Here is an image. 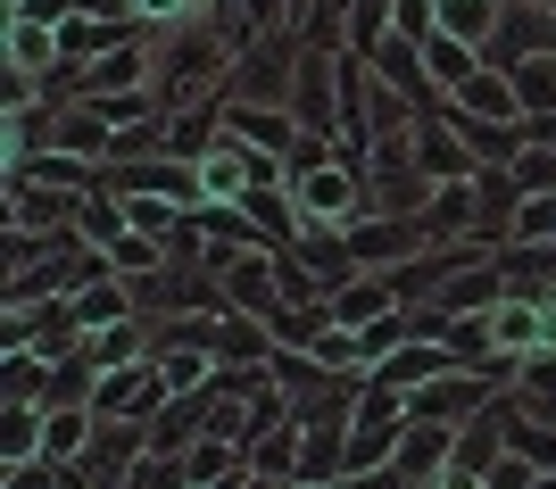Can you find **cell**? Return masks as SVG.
<instances>
[{"label":"cell","mask_w":556,"mask_h":489,"mask_svg":"<svg viewBox=\"0 0 556 489\" xmlns=\"http://www.w3.org/2000/svg\"><path fill=\"white\" fill-rule=\"evenodd\" d=\"M208 257V274L225 282V307H241V316H275L282 307V257L275 249H200Z\"/></svg>","instance_id":"cell-4"},{"label":"cell","mask_w":556,"mask_h":489,"mask_svg":"<svg viewBox=\"0 0 556 489\" xmlns=\"http://www.w3.org/2000/svg\"><path fill=\"white\" fill-rule=\"evenodd\" d=\"M490 349L515 357V365L548 349V316H540V299H515V291H507V299L490 307Z\"/></svg>","instance_id":"cell-14"},{"label":"cell","mask_w":556,"mask_h":489,"mask_svg":"<svg viewBox=\"0 0 556 489\" xmlns=\"http://www.w3.org/2000/svg\"><path fill=\"white\" fill-rule=\"evenodd\" d=\"M75 465H59V456H25V465H0V489H67Z\"/></svg>","instance_id":"cell-40"},{"label":"cell","mask_w":556,"mask_h":489,"mask_svg":"<svg viewBox=\"0 0 556 489\" xmlns=\"http://www.w3.org/2000/svg\"><path fill=\"white\" fill-rule=\"evenodd\" d=\"M457 456V423H424V415H407L399 423V448H391V465L407 473V481H432V473Z\"/></svg>","instance_id":"cell-13"},{"label":"cell","mask_w":556,"mask_h":489,"mask_svg":"<svg viewBox=\"0 0 556 489\" xmlns=\"http://www.w3.org/2000/svg\"><path fill=\"white\" fill-rule=\"evenodd\" d=\"M300 456H307V423L300 415L250 440V473H282V481H300Z\"/></svg>","instance_id":"cell-24"},{"label":"cell","mask_w":556,"mask_h":489,"mask_svg":"<svg viewBox=\"0 0 556 489\" xmlns=\"http://www.w3.org/2000/svg\"><path fill=\"white\" fill-rule=\"evenodd\" d=\"M92 390H100V365L92 357H67V365H50L42 407H92Z\"/></svg>","instance_id":"cell-37"},{"label":"cell","mask_w":556,"mask_h":489,"mask_svg":"<svg viewBox=\"0 0 556 489\" xmlns=\"http://www.w3.org/2000/svg\"><path fill=\"white\" fill-rule=\"evenodd\" d=\"M382 42H391V0H349V9H341V50L374 59Z\"/></svg>","instance_id":"cell-30"},{"label":"cell","mask_w":556,"mask_h":489,"mask_svg":"<svg viewBox=\"0 0 556 489\" xmlns=\"http://www.w3.org/2000/svg\"><path fill=\"white\" fill-rule=\"evenodd\" d=\"M166 398H175L166 365H159V357H134V365H109V373H100L92 415H109V423H159Z\"/></svg>","instance_id":"cell-5"},{"label":"cell","mask_w":556,"mask_h":489,"mask_svg":"<svg viewBox=\"0 0 556 489\" xmlns=\"http://www.w3.org/2000/svg\"><path fill=\"white\" fill-rule=\"evenodd\" d=\"M9 200H0V233H25V241H50L75 224V191H50V183H25V175H0Z\"/></svg>","instance_id":"cell-7"},{"label":"cell","mask_w":556,"mask_h":489,"mask_svg":"<svg viewBox=\"0 0 556 489\" xmlns=\"http://www.w3.org/2000/svg\"><path fill=\"white\" fill-rule=\"evenodd\" d=\"M432 489H490V473H473V465H457V456H448V465L432 473Z\"/></svg>","instance_id":"cell-46"},{"label":"cell","mask_w":556,"mask_h":489,"mask_svg":"<svg viewBox=\"0 0 556 489\" xmlns=\"http://www.w3.org/2000/svg\"><path fill=\"white\" fill-rule=\"evenodd\" d=\"M424 233H432V241H473V183H432V200H424Z\"/></svg>","instance_id":"cell-25"},{"label":"cell","mask_w":556,"mask_h":489,"mask_svg":"<svg viewBox=\"0 0 556 489\" xmlns=\"http://www.w3.org/2000/svg\"><path fill=\"white\" fill-rule=\"evenodd\" d=\"M0 249H9V266H0V307H25V299H75V291H92V282H109V249L100 241H84L67 224V233L50 241H25V233H0Z\"/></svg>","instance_id":"cell-1"},{"label":"cell","mask_w":556,"mask_h":489,"mask_svg":"<svg viewBox=\"0 0 556 489\" xmlns=\"http://www.w3.org/2000/svg\"><path fill=\"white\" fill-rule=\"evenodd\" d=\"M515 75V92H523V117H548L556 108V50H532L523 67H507Z\"/></svg>","instance_id":"cell-36"},{"label":"cell","mask_w":556,"mask_h":489,"mask_svg":"<svg viewBox=\"0 0 556 489\" xmlns=\"http://www.w3.org/2000/svg\"><path fill=\"white\" fill-rule=\"evenodd\" d=\"M92 432H100V415H92V407H50L42 456H59V465H75V456H84V448H92Z\"/></svg>","instance_id":"cell-31"},{"label":"cell","mask_w":556,"mask_h":489,"mask_svg":"<svg viewBox=\"0 0 556 489\" xmlns=\"http://www.w3.org/2000/svg\"><path fill=\"white\" fill-rule=\"evenodd\" d=\"M141 332H150V357H175V349H208L216 316H141Z\"/></svg>","instance_id":"cell-34"},{"label":"cell","mask_w":556,"mask_h":489,"mask_svg":"<svg viewBox=\"0 0 556 489\" xmlns=\"http://www.w3.org/2000/svg\"><path fill=\"white\" fill-rule=\"evenodd\" d=\"M109 191L116 200H184V208H200V175H191L184 158H166V150L109 166Z\"/></svg>","instance_id":"cell-8"},{"label":"cell","mask_w":556,"mask_h":489,"mask_svg":"<svg viewBox=\"0 0 556 489\" xmlns=\"http://www.w3.org/2000/svg\"><path fill=\"white\" fill-rule=\"evenodd\" d=\"M75 324H84V340H92V332H109V324H125V316H141V307H134V291H125V282H92V291H75Z\"/></svg>","instance_id":"cell-26"},{"label":"cell","mask_w":556,"mask_h":489,"mask_svg":"<svg viewBox=\"0 0 556 489\" xmlns=\"http://www.w3.org/2000/svg\"><path fill=\"white\" fill-rule=\"evenodd\" d=\"M141 456H150V423H109L100 415V432H92V448L75 456V473H84L92 489H134Z\"/></svg>","instance_id":"cell-6"},{"label":"cell","mask_w":556,"mask_h":489,"mask_svg":"<svg viewBox=\"0 0 556 489\" xmlns=\"http://www.w3.org/2000/svg\"><path fill=\"white\" fill-rule=\"evenodd\" d=\"M416 166H424V183H473V150H465V133L448 117H416Z\"/></svg>","instance_id":"cell-11"},{"label":"cell","mask_w":556,"mask_h":489,"mask_svg":"<svg viewBox=\"0 0 556 489\" xmlns=\"http://www.w3.org/2000/svg\"><path fill=\"white\" fill-rule=\"evenodd\" d=\"M515 241H556V191L523 200V216H515Z\"/></svg>","instance_id":"cell-43"},{"label":"cell","mask_w":556,"mask_h":489,"mask_svg":"<svg viewBox=\"0 0 556 489\" xmlns=\"http://www.w3.org/2000/svg\"><path fill=\"white\" fill-rule=\"evenodd\" d=\"M416 249H432L424 216H366V224H349V257H357V266H374V274L407 266Z\"/></svg>","instance_id":"cell-9"},{"label":"cell","mask_w":556,"mask_h":489,"mask_svg":"<svg viewBox=\"0 0 556 489\" xmlns=\"http://www.w3.org/2000/svg\"><path fill=\"white\" fill-rule=\"evenodd\" d=\"M391 34L432 42V34H441V0H391Z\"/></svg>","instance_id":"cell-42"},{"label":"cell","mask_w":556,"mask_h":489,"mask_svg":"<svg viewBox=\"0 0 556 489\" xmlns=\"http://www.w3.org/2000/svg\"><path fill=\"white\" fill-rule=\"evenodd\" d=\"M109 266L134 282V274H150V266H166V241H150V233H134V224H125V233L109 241Z\"/></svg>","instance_id":"cell-39"},{"label":"cell","mask_w":556,"mask_h":489,"mask_svg":"<svg viewBox=\"0 0 556 489\" xmlns=\"http://www.w3.org/2000/svg\"><path fill=\"white\" fill-rule=\"evenodd\" d=\"M75 17H134V0H75Z\"/></svg>","instance_id":"cell-47"},{"label":"cell","mask_w":556,"mask_h":489,"mask_svg":"<svg viewBox=\"0 0 556 489\" xmlns=\"http://www.w3.org/2000/svg\"><path fill=\"white\" fill-rule=\"evenodd\" d=\"M515 183H523V200L556 191V150H548V141H523V158H515Z\"/></svg>","instance_id":"cell-41"},{"label":"cell","mask_w":556,"mask_h":489,"mask_svg":"<svg viewBox=\"0 0 556 489\" xmlns=\"http://www.w3.org/2000/svg\"><path fill=\"white\" fill-rule=\"evenodd\" d=\"M532 50H548V9H532V0H507V17H498V34H490L482 67H523Z\"/></svg>","instance_id":"cell-15"},{"label":"cell","mask_w":556,"mask_h":489,"mask_svg":"<svg viewBox=\"0 0 556 489\" xmlns=\"http://www.w3.org/2000/svg\"><path fill=\"white\" fill-rule=\"evenodd\" d=\"M391 448H399V423H357V415H349V473L391 465Z\"/></svg>","instance_id":"cell-38"},{"label":"cell","mask_w":556,"mask_h":489,"mask_svg":"<svg viewBox=\"0 0 556 489\" xmlns=\"http://www.w3.org/2000/svg\"><path fill=\"white\" fill-rule=\"evenodd\" d=\"M225 133H241L250 150H266V158H291V141L307 133L291 108H266V100H225Z\"/></svg>","instance_id":"cell-12"},{"label":"cell","mask_w":556,"mask_h":489,"mask_svg":"<svg viewBox=\"0 0 556 489\" xmlns=\"http://www.w3.org/2000/svg\"><path fill=\"white\" fill-rule=\"evenodd\" d=\"M232 75V42L216 34L208 17L175 25V34H159L150 42V92L166 100V108H191V100H216Z\"/></svg>","instance_id":"cell-2"},{"label":"cell","mask_w":556,"mask_h":489,"mask_svg":"<svg viewBox=\"0 0 556 489\" xmlns=\"http://www.w3.org/2000/svg\"><path fill=\"white\" fill-rule=\"evenodd\" d=\"M441 117L465 133V150H473L482 166H515V158H523V141H532L523 125H498V117H457V108H441Z\"/></svg>","instance_id":"cell-21"},{"label":"cell","mask_w":556,"mask_h":489,"mask_svg":"<svg viewBox=\"0 0 556 489\" xmlns=\"http://www.w3.org/2000/svg\"><path fill=\"white\" fill-rule=\"evenodd\" d=\"M515 216H523V183H515V166H473V241L507 249Z\"/></svg>","instance_id":"cell-10"},{"label":"cell","mask_w":556,"mask_h":489,"mask_svg":"<svg viewBox=\"0 0 556 489\" xmlns=\"http://www.w3.org/2000/svg\"><path fill=\"white\" fill-rule=\"evenodd\" d=\"M50 357L42 349H0V407H42Z\"/></svg>","instance_id":"cell-23"},{"label":"cell","mask_w":556,"mask_h":489,"mask_svg":"<svg viewBox=\"0 0 556 489\" xmlns=\"http://www.w3.org/2000/svg\"><path fill=\"white\" fill-rule=\"evenodd\" d=\"M291 83H300V34H257L225 75V100H266V108H291Z\"/></svg>","instance_id":"cell-3"},{"label":"cell","mask_w":556,"mask_h":489,"mask_svg":"<svg viewBox=\"0 0 556 489\" xmlns=\"http://www.w3.org/2000/svg\"><path fill=\"white\" fill-rule=\"evenodd\" d=\"M498 17H507V0H441V34H457V42H473V50H490Z\"/></svg>","instance_id":"cell-32"},{"label":"cell","mask_w":556,"mask_h":489,"mask_svg":"<svg viewBox=\"0 0 556 489\" xmlns=\"http://www.w3.org/2000/svg\"><path fill=\"white\" fill-rule=\"evenodd\" d=\"M208 357L216 365H275V332L257 324V316H241V307H225L208 332Z\"/></svg>","instance_id":"cell-17"},{"label":"cell","mask_w":556,"mask_h":489,"mask_svg":"<svg viewBox=\"0 0 556 489\" xmlns=\"http://www.w3.org/2000/svg\"><path fill=\"white\" fill-rule=\"evenodd\" d=\"M266 332H275V349H325V332H332V307H275L266 316Z\"/></svg>","instance_id":"cell-29"},{"label":"cell","mask_w":556,"mask_h":489,"mask_svg":"<svg viewBox=\"0 0 556 489\" xmlns=\"http://www.w3.org/2000/svg\"><path fill=\"white\" fill-rule=\"evenodd\" d=\"M457 117H498V125H523V92H515V75L507 67H482L473 83H465L457 100H448Z\"/></svg>","instance_id":"cell-20"},{"label":"cell","mask_w":556,"mask_h":489,"mask_svg":"<svg viewBox=\"0 0 556 489\" xmlns=\"http://www.w3.org/2000/svg\"><path fill=\"white\" fill-rule=\"evenodd\" d=\"M532 9H556V0H532Z\"/></svg>","instance_id":"cell-50"},{"label":"cell","mask_w":556,"mask_h":489,"mask_svg":"<svg viewBox=\"0 0 556 489\" xmlns=\"http://www.w3.org/2000/svg\"><path fill=\"white\" fill-rule=\"evenodd\" d=\"M300 481H349V415L307 423V456H300Z\"/></svg>","instance_id":"cell-22"},{"label":"cell","mask_w":556,"mask_h":489,"mask_svg":"<svg viewBox=\"0 0 556 489\" xmlns=\"http://www.w3.org/2000/svg\"><path fill=\"white\" fill-rule=\"evenodd\" d=\"M125 224H134V216H125V200H116L109 183H100V191H84V200H75V233H84V241H100V249H109V241L125 233Z\"/></svg>","instance_id":"cell-33"},{"label":"cell","mask_w":556,"mask_h":489,"mask_svg":"<svg viewBox=\"0 0 556 489\" xmlns=\"http://www.w3.org/2000/svg\"><path fill=\"white\" fill-rule=\"evenodd\" d=\"M349 489H424V481H407L399 465H374V473H349Z\"/></svg>","instance_id":"cell-45"},{"label":"cell","mask_w":556,"mask_h":489,"mask_svg":"<svg viewBox=\"0 0 556 489\" xmlns=\"http://www.w3.org/2000/svg\"><path fill=\"white\" fill-rule=\"evenodd\" d=\"M0 17H25V25H67L75 0H0Z\"/></svg>","instance_id":"cell-44"},{"label":"cell","mask_w":556,"mask_h":489,"mask_svg":"<svg viewBox=\"0 0 556 489\" xmlns=\"http://www.w3.org/2000/svg\"><path fill=\"white\" fill-rule=\"evenodd\" d=\"M150 25H134V17H67L59 25V42H67V67H92V59H109V50H125V42H141Z\"/></svg>","instance_id":"cell-18"},{"label":"cell","mask_w":556,"mask_h":489,"mask_svg":"<svg viewBox=\"0 0 556 489\" xmlns=\"http://www.w3.org/2000/svg\"><path fill=\"white\" fill-rule=\"evenodd\" d=\"M325 307H332V324L366 332L374 316H391V307H399V282H391V274H374V266H366V274H349V282H341V291H332Z\"/></svg>","instance_id":"cell-19"},{"label":"cell","mask_w":556,"mask_h":489,"mask_svg":"<svg viewBox=\"0 0 556 489\" xmlns=\"http://www.w3.org/2000/svg\"><path fill=\"white\" fill-rule=\"evenodd\" d=\"M84 357H92L100 373H109V365H134V357H150V332H141V316H125V324L92 332V340H84Z\"/></svg>","instance_id":"cell-35"},{"label":"cell","mask_w":556,"mask_h":489,"mask_svg":"<svg viewBox=\"0 0 556 489\" xmlns=\"http://www.w3.org/2000/svg\"><path fill=\"white\" fill-rule=\"evenodd\" d=\"M424 67H432V83H441V92L457 100L465 83L482 75V50H473V42H457V34H432V42H424Z\"/></svg>","instance_id":"cell-27"},{"label":"cell","mask_w":556,"mask_h":489,"mask_svg":"<svg viewBox=\"0 0 556 489\" xmlns=\"http://www.w3.org/2000/svg\"><path fill=\"white\" fill-rule=\"evenodd\" d=\"M200 489H250V465H241V473H225V481H200Z\"/></svg>","instance_id":"cell-48"},{"label":"cell","mask_w":556,"mask_h":489,"mask_svg":"<svg viewBox=\"0 0 556 489\" xmlns=\"http://www.w3.org/2000/svg\"><path fill=\"white\" fill-rule=\"evenodd\" d=\"M548 50H556V9H548Z\"/></svg>","instance_id":"cell-49"},{"label":"cell","mask_w":556,"mask_h":489,"mask_svg":"<svg viewBox=\"0 0 556 489\" xmlns=\"http://www.w3.org/2000/svg\"><path fill=\"white\" fill-rule=\"evenodd\" d=\"M42 432H50V407H0V465L42 456Z\"/></svg>","instance_id":"cell-28"},{"label":"cell","mask_w":556,"mask_h":489,"mask_svg":"<svg viewBox=\"0 0 556 489\" xmlns=\"http://www.w3.org/2000/svg\"><path fill=\"white\" fill-rule=\"evenodd\" d=\"M50 150H75V158L109 166L116 158V125L100 117L92 100H59V133H50Z\"/></svg>","instance_id":"cell-16"}]
</instances>
